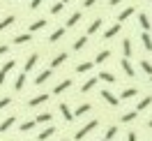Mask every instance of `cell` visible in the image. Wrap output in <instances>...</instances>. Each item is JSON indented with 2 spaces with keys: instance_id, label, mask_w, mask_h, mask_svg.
Instances as JSON below:
<instances>
[{
  "instance_id": "obj_45",
  "label": "cell",
  "mask_w": 152,
  "mask_h": 141,
  "mask_svg": "<svg viewBox=\"0 0 152 141\" xmlns=\"http://www.w3.org/2000/svg\"><path fill=\"white\" fill-rule=\"evenodd\" d=\"M148 127H152V118H150V123H148Z\"/></svg>"
},
{
  "instance_id": "obj_3",
  "label": "cell",
  "mask_w": 152,
  "mask_h": 141,
  "mask_svg": "<svg viewBox=\"0 0 152 141\" xmlns=\"http://www.w3.org/2000/svg\"><path fill=\"white\" fill-rule=\"evenodd\" d=\"M46 100H48V95H46V93H42V95H35L32 100H28V106H32V109H35V106H39V104H44Z\"/></svg>"
},
{
  "instance_id": "obj_14",
  "label": "cell",
  "mask_w": 152,
  "mask_h": 141,
  "mask_svg": "<svg viewBox=\"0 0 152 141\" xmlns=\"http://www.w3.org/2000/svg\"><path fill=\"white\" fill-rule=\"evenodd\" d=\"M120 28H122L120 23H115V26H111V28H108V30L104 32V39H111V37H115V35L120 32Z\"/></svg>"
},
{
  "instance_id": "obj_48",
  "label": "cell",
  "mask_w": 152,
  "mask_h": 141,
  "mask_svg": "<svg viewBox=\"0 0 152 141\" xmlns=\"http://www.w3.org/2000/svg\"><path fill=\"white\" fill-rule=\"evenodd\" d=\"M60 141H65V139H60Z\"/></svg>"
},
{
  "instance_id": "obj_37",
  "label": "cell",
  "mask_w": 152,
  "mask_h": 141,
  "mask_svg": "<svg viewBox=\"0 0 152 141\" xmlns=\"http://www.w3.org/2000/svg\"><path fill=\"white\" fill-rule=\"evenodd\" d=\"M10 104H12V97H2V100H0V111H2V109H7Z\"/></svg>"
},
{
  "instance_id": "obj_6",
  "label": "cell",
  "mask_w": 152,
  "mask_h": 141,
  "mask_svg": "<svg viewBox=\"0 0 152 141\" xmlns=\"http://www.w3.org/2000/svg\"><path fill=\"white\" fill-rule=\"evenodd\" d=\"M69 86H72V79H65V81H60V83L53 88V95H62L67 88H69Z\"/></svg>"
},
{
  "instance_id": "obj_1",
  "label": "cell",
  "mask_w": 152,
  "mask_h": 141,
  "mask_svg": "<svg viewBox=\"0 0 152 141\" xmlns=\"http://www.w3.org/2000/svg\"><path fill=\"white\" fill-rule=\"evenodd\" d=\"M97 125H99V123H97L95 118H92L90 123H86V125H83L81 130L76 132V134H74V139H76V141H81L83 137H86V134H90V132H95V130H97Z\"/></svg>"
},
{
  "instance_id": "obj_26",
  "label": "cell",
  "mask_w": 152,
  "mask_h": 141,
  "mask_svg": "<svg viewBox=\"0 0 152 141\" xmlns=\"http://www.w3.org/2000/svg\"><path fill=\"white\" fill-rule=\"evenodd\" d=\"M90 109H92L90 104H81V106H78V109L74 111V118H78V116H86V113L90 111Z\"/></svg>"
},
{
  "instance_id": "obj_13",
  "label": "cell",
  "mask_w": 152,
  "mask_h": 141,
  "mask_svg": "<svg viewBox=\"0 0 152 141\" xmlns=\"http://www.w3.org/2000/svg\"><path fill=\"white\" fill-rule=\"evenodd\" d=\"M138 23H141V28H143V32H148L150 30V19H148V14H138Z\"/></svg>"
},
{
  "instance_id": "obj_46",
  "label": "cell",
  "mask_w": 152,
  "mask_h": 141,
  "mask_svg": "<svg viewBox=\"0 0 152 141\" xmlns=\"http://www.w3.org/2000/svg\"><path fill=\"white\" fill-rule=\"evenodd\" d=\"M65 2H72V0H62V5H65Z\"/></svg>"
},
{
  "instance_id": "obj_24",
  "label": "cell",
  "mask_w": 152,
  "mask_h": 141,
  "mask_svg": "<svg viewBox=\"0 0 152 141\" xmlns=\"http://www.w3.org/2000/svg\"><path fill=\"white\" fill-rule=\"evenodd\" d=\"M92 65H95L92 60H90V63H81V65H76V72H78V74H83V72H90V69H92Z\"/></svg>"
},
{
  "instance_id": "obj_28",
  "label": "cell",
  "mask_w": 152,
  "mask_h": 141,
  "mask_svg": "<svg viewBox=\"0 0 152 141\" xmlns=\"http://www.w3.org/2000/svg\"><path fill=\"white\" fill-rule=\"evenodd\" d=\"M14 21H16V19H14V16H5V19L0 21V32H2V30H5V28H10V26H12V23H14Z\"/></svg>"
},
{
  "instance_id": "obj_35",
  "label": "cell",
  "mask_w": 152,
  "mask_h": 141,
  "mask_svg": "<svg viewBox=\"0 0 152 141\" xmlns=\"http://www.w3.org/2000/svg\"><path fill=\"white\" fill-rule=\"evenodd\" d=\"M122 51H124V58L132 56V42H129V39H124V42H122Z\"/></svg>"
},
{
  "instance_id": "obj_19",
  "label": "cell",
  "mask_w": 152,
  "mask_h": 141,
  "mask_svg": "<svg viewBox=\"0 0 152 141\" xmlns=\"http://www.w3.org/2000/svg\"><path fill=\"white\" fill-rule=\"evenodd\" d=\"M99 28H102V19H95L92 23H90V26H88V35H95Z\"/></svg>"
},
{
  "instance_id": "obj_50",
  "label": "cell",
  "mask_w": 152,
  "mask_h": 141,
  "mask_svg": "<svg viewBox=\"0 0 152 141\" xmlns=\"http://www.w3.org/2000/svg\"><path fill=\"white\" fill-rule=\"evenodd\" d=\"M7 2H10V0H7Z\"/></svg>"
},
{
  "instance_id": "obj_15",
  "label": "cell",
  "mask_w": 152,
  "mask_h": 141,
  "mask_svg": "<svg viewBox=\"0 0 152 141\" xmlns=\"http://www.w3.org/2000/svg\"><path fill=\"white\" fill-rule=\"evenodd\" d=\"M136 95H138L136 88H124L122 93H120V100H132V97H136Z\"/></svg>"
},
{
  "instance_id": "obj_22",
  "label": "cell",
  "mask_w": 152,
  "mask_h": 141,
  "mask_svg": "<svg viewBox=\"0 0 152 141\" xmlns=\"http://www.w3.org/2000/svg\"><path fill=\"white\" fill-rule=\"evenodd\" d=\"M30 39H32L30 32H26V35H16V37H14V44H28Z\"/></svg>"
},
{
  "instance_id": "obj_29",
  "label": "cell",
  "mask_w": 152,
  "mask_h": 141,
  "mask_svg": "<svg viewBox=\"0 0 152 141\" xmlns=\"http://www.w3.org/2000/svg\"><path fill=\"white\" fill-rule=\"evenodd\" d=\"M108 58H111V51H99L97 58H95V63H106Z\"/></svg>"
},
{
  "instance_id": "obj_18",
  "label": "cell",
  "mask_w": 152,
  "mask_h": 141,
  "mask_svg": "<svg viewBox=\"0 0 152 141\" xmlns=\"http://www.w3.org/2000/svg\"><path fill=\"white\" fill-rule=\"evenodd\" d=\"M150 104H152V95H148V97H143L141 102H138V106H136V113H138V111H143V109H148Z\"/></svg>"
},
{
  "instance_id": "obj_7",
  "label": "cell",
  "mask_w": 152,
  "mask_h": 141,
  "mask_svg": "<svg viewBox=\"0 0 152 141\" xmlns=\"http://www.w3.org/2000/svg\"><path fill=\"white\" fill-rule=\"evenodd\" d=\"M102 97H104V100L111 104V106H118V104H120V100H118V97H115L111 90H102Z\"/></svg>"
},
{
  "instance_id": "obj_47",
  "label": "cell",
  "mask_w": 152,
  "mask_h": 141,
  "mask_svg": "<svg viewBox=\"0 0 152 141\" xmlns=\"http://www.w3.org/2000/svg\"><path fill=\"white\" fill-rule=\"evenodd\" d=\"M150 81H152V76H150Z\"/></svg>"
},
{
  "instance_id": "obj_10",
  "label": "cell",
  "mask_w": 152,
  "mask_h": 141,
  "mask_svg": "<svg viewBox=\"0 0 152 141\" xmlns=\"http://www.w3.org/2000/svg\"><path fill=\"white\" fill-rule=\"evenodd\" d=\"M56 130H58L56 125H51V127H46V130H42V132H39V137H37V139H39V141H46L48 137H53V134H56Z\"/></svg>"
},
{
  "instance_id": "obj_34",
  "label": "cell",
  "mask_w": 152,
  "mask_h": 141,
  "mask_svg": "<svg viewBox=\"0 0 152 141\" xmlns=\"http://www.w3.org/2000/svg\"><path fill=\"white\" fill-rule=\"evenodd\" d=\"M141 69H143L148 76H152V63H148V60H141Z\"/></svg>"
},
{
  "instance_id": "obj_44",
  "label": "cell",
  "mask_w": 152,
  "mask_h": 141,
  "mask_svg": "<svg viewBox=\"0 0 152 141\" xmlns=\"http://www.w3.org/2000/svg\"><path fill=\"white\" fill-rule=\"evenodd\" d=\"M120 2H122V0H111L108 5H111V7H115V5H120Z\"/></svg>"
},
{
  "instance_id": "obj_21",
  "label": "cell",
  "mask_w": 152,
  "mask_h": 141,
  "mask_svg": "<svg viewBox=\"0 0 152 141\" xmlns=\"http://www.w3.org/2000/svg\"><path fill=\"white\" fill-rule=\"evenodd\" d=\"M23 86H26V72H21V74L16 76V81H14V88H16V90H23Z\"/></svg>"
},
{
  "instance_id": "obj_17",
  "label": "cell",
  "mask_w": 152,
  "mask_h": 141,
  "mask_svg": "<svg viewBox=\"0 0 152 141\" xmlns=\"http://www.w3.org/2000/svg\"><path fill=\"white\" fill-rule=\"evenodd\" d=\"M46 26V19H37V21H32L30 23V32H37V30H42Z\"/></svg>"
},
{
  "instance_id": "obj_8",
  "label": "cell",
  "mask_w": 152,
  "mask_h": 141,
  "mask_svg": "<svg viewBox=\"0 0 152 141\" xmlns=\"http://www.w3.org/2000/svg\"><path fill=\"white\" fill-rule=\"evenodd\" d=\"M37 63H39V53H30L28 60H26V74H28V72H30L35 65H37Z\"/></svg>"
},
{
  "instance_id": "obj_49",
  "label": "cell",
  "mask_w": 152,
  "mask_h": 141,
  "mask_svg": "<svg viewBox=\"0 0 152 141\" xmlns=\"http://www.w3.org/2000/svg\"><path fill=\"white\" fill-rule=\"evenodd\" d=\"M10 141H14V139H10Z\"/></svg>"
},
{
  "instance_id": "obj_5",
  "label": "cell",
  "mask_w": 152,
  "mask_h": 141,
  "mask_svg": "<svg viewBox=\"0 0 152 141\" xmlns=\"http://www.w3.org/2000/svg\"><path fill=\"white\" fill-rule=\"evenodd\" d=\"M120 65H122V69H124V74L127 76H136V72H134V67H132V63H129V58H122V60H120Z\"/></svg>"
},
{
  "instance_id": "obj_43",
  "label": "cell",
  "mask_w": 152,
  "mask_h": 141,
  "mask_svg": "<svg viewBox=\"0 0 152 141\" xmlns=\"http://www.w3.org/2000/svg\"><path fill=\"white\" fill-rule=\"evenodd\" d=\"M127 141H136V134H134V132H129V137H127Z\"/></svg>"
},
{
  "instance_id": "obj_11",
  "label": "cell",
  "mask_w": 152,
  "mask_h": 141,
  "mask_svg": "<svg viewBox=\"0 0 152 141\" xmlns=\"http://www.w3.org/2000/svg\"><path fill=\"white\" fill-rule=\"evenodd\" d=\"M48 79H51V69H44V72H39V74H37V79H35V86L46 83Z\"/></svg>"
},
{
  "instance_id": "obj_31",
  "label": "cell",
  "mask_w": 152,
  "mask_h": 141,
  "mask_svg": "<svg viewBox=\"0 0 152 141\" xmlns=\"http://www.w3.org/2000/svg\"><path fill=\"white\" fill-rule=\"evenodd\" d=\"M32 127H37V123H35V120H26V123H21L19 130H21V132H30Z\"/></svg>"
},
{
  "instance_id": "obj_42",
  "label": "cell",
  "mask_w": 152,
  "mask_h": 141,
  "mask_svg": "<svg viewBox=\"0 0 152 141\" xmlns=\"http://www.w3.org/2000/svg\"><path fill=\"white\" fill-rule=\"evenodd\" d=\"M95 2H97V0H83V5H86V7H92Z\"/></svg>"
},
{
  "instance_id": "obj_36",
  "label": "cell",
  "mask_w": 152,
  "mask_h": 141,
  "mask_svg": "<svg viewBox=\"0 0 152 141\" xmlns=\"http://www.w3.org/2000/svg\"><path fill=\"white\" fill-rule=\"evenodd\" d=\"M134 118H136V111H129V113H122V118H120V120H122V123H132Z\"/></svg>"
},
{
  "instance_id": "obj_39",
  "label": "cell",
  "mask_w": 152,
  "mask_h": 141,
  "mask_svg": "<svg viewBox=\"0 0 152 141\" xmlns=\"http://www.w3.org/2000/svg\"><path fill=\"white\" fill-rule=\"evenodd\" d=\"M115 134H118V127H108L106 130V139H113Z\"/></svg>"
},
{
  "instance_id": "obj_27",
  "label": "cell",
  "mask_w": 152,
  "mask_h": 141,
  "mask_svg": "<svg viewBox=\"0 0 152 141\" xmlns=\"http://www.w3.org/2000/svg\"><path fill=\"white\" fill-rule=\"evenodd\" d=\"M95 86H97V79L92 76V79H88L86 83H83V88H81V90H83V93H90V90H92Z\"/></svg>"
},
{
  "instance_id": "obj_16",
  "label": "cell",
  "mask_w": 152,
  "mask_h": 141,
  "mask_svg": "<svg viewBox=\"0 0 152 141\" xmlns=\"http://www.w3.org/2000/svg\"><path fill=\"white\" fill-rule=\"evenodd\" d=\"M65 60H67V53H58V56L53 58V60H51V69H56V67H60L62 63H65Z\"/></svg>"
},
{
  "instance_id": "obj_32",
  "label": "cell",
  "mask_w": 152,
  "mask_h": 141,
  "mask_svg": "<svg viewBox=\"0 0 152 141\" xmlns=\"http://www.w3.org/2000/svg\"><path fill=\"white\" fill-rule=\"evenodd\" d=\"M86 42H88V37H86V35H83V37H78V39L74 42V51H81V49L86 47Z\"/></svg>"
},
{
  "instance_id": "obj_23",
  "label": "cell",
  "mask_w": 152,
  "mask_h": 141,
  "mask_svg": "<svg viewBox=\"0 0 152 141\" xmlns=\"http://www.w3.org/2000/svg\"><path fill=\"white\" fill-rule=\"evenodd\" d=\"M141 42H143V47L148 49V51H152V37H150V32H143V35H141Z\"/></svg>"
},
{
  "instance_id": "obj_9",
  "label": "cell",
  "mask_w": 152,
  "mask_h": 141,
  "mask_svg": "<svg viewBox=\"0 0 152 141\" xmlns=\"http://www.w3.org/2000/svg\"><path fill=\"white\" fill-rule=\"evenodd\" d=\"M58 109H60V113H62V118H65V120H67V123H72V120H74V113L69 111V106H67V104H65V102L60 104V106H58Z\"/></svg>"
},
{
  "instance_id": "obj_4",
  "label": "cell",
  "mask_w": 152,
  "mask_h": 141,
  "mask_svg": "<svg viewBox=\"0 0 152 141\" xmlns=\"http://www.w3.org/2000/svg\"><path fill=\"white\" fill-rule=\"evenodd\" d=\"M14 123H16V118H14V116H10V118H5V120L0 123V134H5L7 130H12V127H14Z\"/></svg>"
},
{
  "instance_id": "obj_2",
  "label": "cell",
  "mask_w": 152,
  "mask_h": 141,
  "mask_svg": "<svg viewBox=\"0 0 152 141\" xmlns=\"http://www.w3.org/2000/svg\"><path fill=\"white\" fill-rule=\"evenodd\" d=\"M14 65H16V63H14V60H7V63H5V65L0 67V86L5 83V79H7V74H10L12 69H14Z\"/></svg>"
},
{
  "instance_id": "obj_25",
  "label": "cell",
  "mask_w": 152,
  "mask_h": 141,
  "mask_svg": "<svg viewBox=\"0 0 152 141\" xmlns=\"http://www.w3.org/2000/svg\"><path fill=\"white\" fill-rule=\"evenodd\" d=\"M78 21H81V12H74V14H72V16L67 19V26H69V28H74Z\"/></svg>"
},
{
  "instance_id": "obj_33",
  "label": "cell",
  "mask_w": 152,
  "mask_h": 141,
  "mask_svg": "<svg viewBox=\"0 0 152 141\" xmlns=\"http://www.w3.org/2000/svg\"><path fill=\"white\" fill-rule=\"evenodd\" d=\"M35 123H51V113L44 111V113H39L37 118H35Z\"/></svg>"
},
{
  "instance_id": "obj_30",
  "label": "cell",
  "mask_w": 152,
  "mask_h": 141,
  "mask_svg": "<svg viewBox=\"0 0 152 141\" xmlns=\"http://www.w3.org/2000/svg\"><path fill=\"white\" fill-rule=\"evenodd\" d=\"M99 79L106 81V83H115V76L111 74V72H99Z\"/></svg>"
},
{
  "instance_id": "obj_40",
  "label": "cell",
  "mask_w": 152,
  "mask_h": 141,
  "mask_svg": "<svg viewBox=\"0 0 152 141\" xmlns=\"http://www.w3.org/2000/svg\"><path fill=\"white\" fill-rule=\"evenodd\" d=\"M42 2H44V0H32V2H30V10H37Z\"/></svg>"
},
{
  "instance_id": "obj_38",
  "label": "cell",
  "mask_w": 152,
  "mask_h": 141,
  "mask_svg": "<svg viewBox=\"0 0 152 141\" xmlns=\"http://www.w3.org/2000/svg\"><path fill=\"white\" fill-rule=\"evenodd\" d=\"M62 7H65L62 2H56V5L51 7V14H60V12H62Z\"/></svg>"
},
{
  "instance_id": "obj_20",
  "label": "cell",
  "mask_w": 152,
  "mask_h": 141,
  "mask_svg": "<svg viewBox=\"0 0 152 141\" xmlns=\"http://www.w3.org/2000/svg\"><path fill=\"white\" fill-rule=\"evenodd\" d=\"M62 35H65V28H58V30H53V32L48 35V42H58V39H62Z\"/></svg>"
},
{
  "instance_id": "obj_12",
  "label": "cell",
  "mask_w": 152,
  "mask_h": 141,
  "mask_svg": "<svg viewBox=\"0 0 152 141\" xmlns=\"http://www.w3.org/2000/svg\"><path fill=\"white\" fill-rule=\"evenodd\" d=\"M134 12H136V10H134L132 5H129V7H124V10L120 12V16H118V21H120V23H122V21H127L129 16H134Z\"/></svg>"
},
{
  "instance_id": "obj_41",
  "label": "cell",
  "mask_w": 152,
  "mask_h": 141,
  "mask_svg": "<svg viewBox=\"0 0 152 141\" xmlns=\"http://www.w3.org/2000/svg\"><path fill=\"white\" fill-rule=\"evenodd\" d=\"M7 51H10V47H7V44H0V56H5Z\"/></svg>"
}]
</instances>
